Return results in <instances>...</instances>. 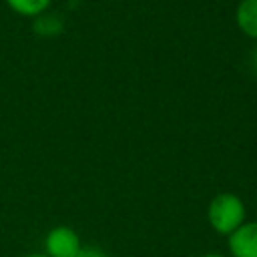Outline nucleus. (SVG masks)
<instances>
[{"mask_svg":"<svg viewBox=\"0 0 257 257\" xmlns=\"http://www.w3.org/2000/svg\"><path fill=\"white\" fill-rule=\"evenodd\" d=\"M247 221L245 201L235 193H219L207 205L209 227L223 237H229Z\"/></svg>","mask_w":257,"mask_h":257,"instance_id":"obj_1","label":"nucleus"},{"mask_svg":"<svg viewBox=\"0 0 257 257\" xmlns=\"http://www.w3.org/2000/svg\"><path fill=\"white\" fill-rule=\"evenodd\" d=\"M42 247V253L46 257H76V253L82 247V241L72 227L56 225L44 235Z\"/></svg>","mask_w":257,"mask_h":257,"instance_id":"obj_2","label":"nucleus"},{"mask_svg":"<svg viewBox=\"0 0 257 257\" xmlns=\"http://www.w3.org/2000/svg\"><path fill=\"white\" fill-rule=\"evenodd\" d=\"M229 257H257V221H245L227 237Z\"/></svg>","mask_w":257,"mask_h":257,"instance_id":"obj_3","label":"nucleus"},{"mask_svg":"<svg viewBox=\"0 0 257 257\" xmlns=\"http://www.w3.org/2000/svg\"><path fill=\"white\" fill-rule=\"evenodd\" d=\"M235 24L247 38L257 42V0H239L235 8Z\"/></svg>","mask_w":257,"mask_h":257,"instance_id":"obj_4","label":"nucleus"},{"mask_svg":"<svg viewBox=\"0 0 257 257\" xmlns=\"http://www.w3.org/2000/svg\"><path fill=\"white\" fill-rule=\"evenodd\" d=\"M4 2L8 4V8L14 14L22 16V18H32V20L36 16L48 12L52 6V0H4Z\"/></svg>","mask_w":257,"mask_h":257,"instance_id":"obj_5","label":"nucleus"},{"mask_svg":"<svg viewBox=\"0 0 257 257\" xmlns=\"http://www.w3.org/2000/svg\"><path fill=\"white\" fill-rule=\"evenodd\" d=\"M34 32L38 36H44V38H50V36H56L58 32H62L64 28V20L58 16V14H52L50 10L36 16L34 18V24H32Z\"/></svg>","mask_w":257,"mask_h":257,"instance_id":"obj_6","label":"nucleus"},{"mask_svg":"<svg viewBox=\"0 0 257 257\" xmlns=\"http://www.w3.org/2000/svg\"><path fill=\"white\" fill-rule=\"evenodd\" d=\"M76 257H110L104 249H100L98 245H82L80 251L76 253Z\"/></svg>","mask_w":257,"mask_h":257,"instance_id":"obj_7","label":"nucleus"},{"mask_svg":"<svg viewBox=\"0 0 257 257\" xmlns=\"http://www.w3.org/2000/svg\"><path fill=\"white\" fill-rule=\"evenodd\" d=\"M251 66H253V72L257 74V42H255V48L251 50Z\"/></svg>","mask_w":257,"mask_h":257,"instance_id":"obj_8","label":"nucleus"},{"mask_svg":"<svg viewBox=\"0 0 257 257\" xmlns=\"http://www.w3.org/2000/svg\"><path fill=\"white\" fill-rule=\"evenodd\" d=\"M201 257H229V255H223V253H203Z\"/></svg>","mask_w":257,"mask_h":257,"instance_id":"obj_9","label":"nucleus"},{"mask_svg":"<svg viewBox=\"0 0 257 257\" xmlns=\"http://www.w3.org/2000/svg\"><path fill=\"white\" fill-rule=\"evenodd\" d=\"M22 257H46L44 253H28V255H22Z\"/></svg>","mask_w":257,"mask_h":257,"instance_id":"obj_10","label":"nucleus"},{"mask_svg":"<svg viewBox=\"0 0 257 257\" xmlns=\"http://www.w3.org/2000/svg\"><path fill=\"white\" fill-rule=\"evenodd\" d=\"M255 201H257V187H255Z\"/></svg>","mask_w":257,"mask_h":257,"instance_id":"obj_11","label":"nucleus"}]
</instances>
